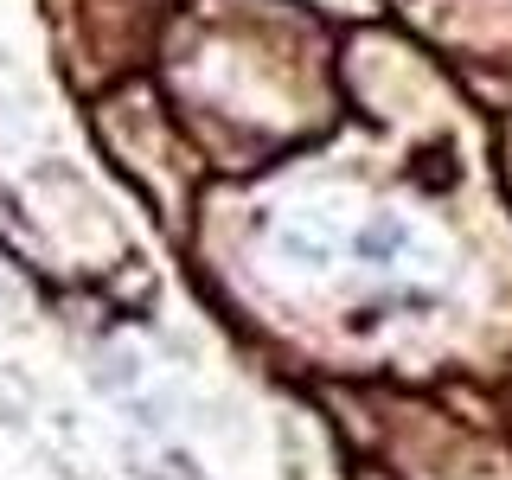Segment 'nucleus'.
<instances>
[{"mask_svg": "<svg viewBox=\"0 0 512 480\" xmlns=\"http://www.w3.org/2000/svg\"><path fill=\"white\" fill-rule=\"evenodd\" d=\"M397 237H404V231L384 218V224H372V231L359 237V256H365V263H384V256H397Z\"/></svg>", "mask_w": 512, "mask_h": 480, "instance_id": "1", "label": "nucleus"}]
</instances>
